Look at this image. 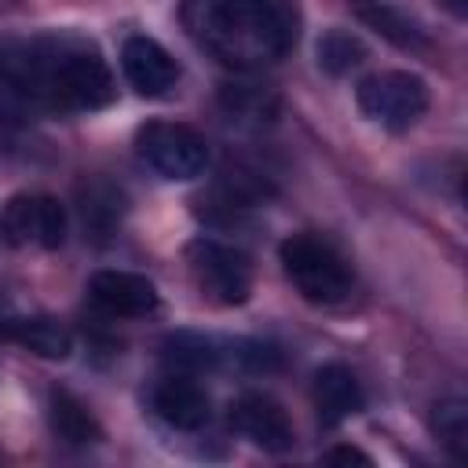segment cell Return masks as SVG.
Wrapping results in <instances>:
<instances>
[{
    "mask_svg": "<svg viewBox=\"0 0 468 468\" xmlns=\"http://www.w3.org/2000/svg\"><path fill=\"white\" fill-rule=\"evenodd\" d=\"M113 73L77 37L0 40V113H80L113 102Z\"/></svg>",
    "mask_w": 468,
    "mask_h": 468,
    "instance_id": "6da1fadb",
    "label": "cell"
},
{
    "mask_svg": "<svg viewBox=\"0 0 468 468\" xmlns=\"http://www.w3.org/2000/svg\"><path fill=\"white\" fill-rule=\"evenodd\" d=\"M179 15L190 40L234 69L278 62L300 33L292 0H183Z\"/></svg>",
    "mask_w": 468,
    "mask_h": 468,
    "instance_id": "7a4b0ae2",
    "label": "cell"
},
{
    "mask_svg": "<svg viewBox=\"0 0 468 468\" xmlns=\"http://www.w3.org/2000/svg\"><path fill=\"white\" fill-rule=\"evenodd\" d=\"M278 260L285 278L292 282V289L318 307H333L351 292V271L344 263V256L314 238V234H292L278 245Z\"/></svg>",
    "mask_w": 468,
    "mask_h": 468,
    "instance_id": "3957f363",
    "label": "cell"
},
{
    "mask_svg": "<svg viewBox=\"0 0 468 468\" xmlns=\"http://www.w3.org/2000/svg\"><path fill=\"white\" fill-rule=\"evenodd\" d=\"M186 271H190L197 292L216 307H238L252 292L249 256L216 238H194L186 245Z\"/></svg>",
    "mask_w": 468,
    "mask_h": 468,
    "instance_id": "277c9868",
    "label": "cell"
},
{
    "mask_svg": "<svg viewBox=\"0 0 468 468\" xmlns=\"http://www.w3.org/2000/svg\"><path fill=\"white\" fill-rule=\"evenodd\" d=\"M355 99H358V110L369 121L384 124L388 132H406L428 113V84L406 69H388V73L366 77L358 84Z\"/></svg>",
    "mask_w": 468,
    "mask_h": 468,
    "instance_id": "5b68a950",
    "label": "cell"
},
{
    "mask_svg": "<svg viewBox=\"0 0 468 468\" xmlns=\"http://www.w3.org/2000/svg\"><path fill=\"white\" fill-rule=\"evenodd\" d=\"M135 154L165 179H194L208 165V146L190 124L150 121L135 132Z\"/></svg>",
    "mask_w": 468,
    "mask_h": 468,
    "instance_id": "8992f818",
    "label": "cell"
},
{
    "mask_svg": "<svg viewBox=\"0 0 468 468\" xmlns=\"http://www.w3.org/2000/svg\"><path fill=\"white\" fill-rule=\"evenodd\" d=\"M4 234L15 245L58 249L66 241V208L51 194H15L4 208Z\"/></svg>",
    "mask_w": 468,
    "mask_h": 468,
    "instance_id": "52a82bcc",
    "label": "cell"
},
{
    "mask_svg": "<svg viewBox=\"0 0 468 468\" xmlns=\"http://www.w3.org/2000/svg\"><path fill=\"white\" fill-rule=\"evenodd\" d=\"M230 428L267 453H285L296 442L289 413L263 391H245L230 402Z\"/></svg>",
    "mask_w": 468,
    "mask_h": 468,
    "instance_id": "ba28073f",
    "label": "cell"
},
{
    "mask_svg": "<svg viewBox=\"0 0 468 468\" xmlns=\"http://www.w3.org/2000/svg\"><path fill=\"white\" fill-rule=\"evenodd\" d=\"M88 296L113 318H146L157 311V285L135 271H95L88 278Z\"/></svg>",
    "mask_w": 468,
    "mask_h": 468,
    "instance_id": "9c48e42d",
    "label": "cell"
},
{
    "mask_svg": "<svg viewBox=\"0 0 468 468\" xmlns=\"http://www.w3.org/2000/svg\"><path fill=\"white\" fill-rule=\"evenodd\" d=\"M150 410L176 431H197L212 417L208 391L190 373H172V377L157 380L150 391Z\"/></svg>",
    "mask_w": 468,
    "mask_h": 468,
    "instance_id": "30bf717a",
    "label": "cell"
},
{
    "mask_svg": "<svg viewBox=\"0 0 468 468\" xmlns=\"http://www.w3.org/2000/svg\"><path fill=\"white\" fill-rule=\"evenodd\" d=\"M121 69L128 77V84L139 95H168L179 80V66L176 58L154 40V37H128L121 48Z\"/></svg>",
    "mask_w": 468,
    "mask_h": 468,
    "instance_id": "8fae6325",
    "label": "cell"
},
{
    "mask_svg": "<svg viewBox=\"0 0 468 468\" xmlns=\"http://www.w3.org/2000/svg\"><path fill=\"white\" fill-rule=\"evenodd\" d=\"M124 190L102 176H88L84 183H77V216L80 227L91 241H106L117 234L121 219H124Z\"/></svg>",
    "mask_w": 468,
    "mask_h": 468,
    "instance_id": "7c38bea8",
    "label": "cell"
},
{
    "mask_svg": "<svg viewBox=\"0 0 468 468\" xmlns=\"http://www.w3.org/2000/svg\"><path fill=\"white\" fill-rule=\"evenodd\" d=\"M362 406H366V391L347 366L329 362L314 373V410H318L322 424L333 428V424L362 413Z\"/></svg>",
    "mask_w": 468,
    "mask_h": 468,
    "instance_id": "4fadbf2b",
    "label": "cell"
},
{
    "mask_svg": "<svg viewBox=\"0 0 468 468\" xmlns=\"http://www.w3.org/2000/svg\"><path fill=\"white\" fill-rule=\"evenodd\" d=\"M0 336L33 351L37 358H51V362H62L69 358L73 351V333L55 322V318H44V314H33V318H4L0 322Z\"/></svg>",
    "mask_w": 468,
    "mask_h": 468,
    "instance_id": "5bb4252c",
    "label": "cell"
},
{
    "mask_svg": "<svg viewBox=\"0 0 468 468\" xmlns=\"http://www.w3.org/2000/svg\"><path fill=\"white\" fill-rule=\"evenodd\" d=\"M48 424L69 446H91V442L102 439V428L91 417V410L77 395H69L66 388H58V391L48 395Z\"/></svg>",
    "mask_w": 468,
    "mask_h": 468,
    "instance_id": "9a60e30c",
    "label": "cell"
},
{
    "mask_svg": "<svg viewBox=\"0 0 468 468\" xmlns=\"http://www.w3.org/2000/svg\"><path fill=\"white\" fill-rule=\"evenodd\" d=\"M351 7H355V15L366 22V26H373L380 37H388L391 44H399V48H420L424 44V33H420V26L413 22V18H406L402 11H395L388 0H351Z\"/></svg>",
    "mask_w": 468,
    "mask_h": 468,
    "instance_id": "2e32d148",
    "label": "cell"
},
{
    "mask_svg": "<svg viewBox=\"0 0 468 468\" xmlns=\"http://www.w3.org/2000/svg\"><path fill=\"white\" fill-rule=\"evenodd\" d=\"M165 358L179 369V373H205V369H216L223 351L216 347V340L208 336H197V333H176L165 340Z\"/></svg>",
    "mask_w": 468,
    "mask_h": 468,
    "instance_id": "e0dca14e",
    "label": "cell"
},
{
    "mask_svg": "<svg viewBox=\"0 0 468 468\" xmlns=\"http://www.w3.org/2000/svg\"><path fill=\"white\" fill-rule=\"evenodd\" d=\"M431 431L435 439L457 457H468V402L464 399H442L431 410Z\"/></svg>",
    "mask_w": 468,
    "mask_h": 468,
    "instance_id": "ac0fdd59",
    "label": "cell"
},
{
    "mask_svg": "<svg viewBox=\"0 0 468 468\" xmlns=\"http://www.w3.org/2000/svg\"><path fill=\"white\" fill-rule=\"evenodd\" d=\"M366 58V44L347 33V29H329L322 40H318V66L333 77H344L351 73L358 62Z\"/></svg>",
    "mask_w": 468,
    "mask_h": 468,
    "instance_id": "d6986e66",
    "label": "cell"
},
{
    "mask_svg": "<svg viewBox=\"0 0 468 468\" xmlns=\"http://www.w3.org/2000/svg\"><path fill=\"white\" fill-rule=\"evenodd\" d=\"M325 464H369V453L355 450V446H333L329 453H322Z\"/></svg>",
    "mask_w": 468,
    "mask_h": 468,
    "instance_id": "ffe728a7",
    "label": "cell"
},
{
    "mask_svg": "<svg viewBox=\"0 0 468 468\" xmlns=\"http://www.w3.org/2000/svg\"><path fill=\"white\" fill-rule=\"evenodd\" d=\"M442 7H450L453 15H464V7H468V0H442Z\"/></svg>",
    "mask_w": 468,
    "mask_h": 468,
    "instance_id": "44dd1931",
    "label": "cell"
}]
</instances>
